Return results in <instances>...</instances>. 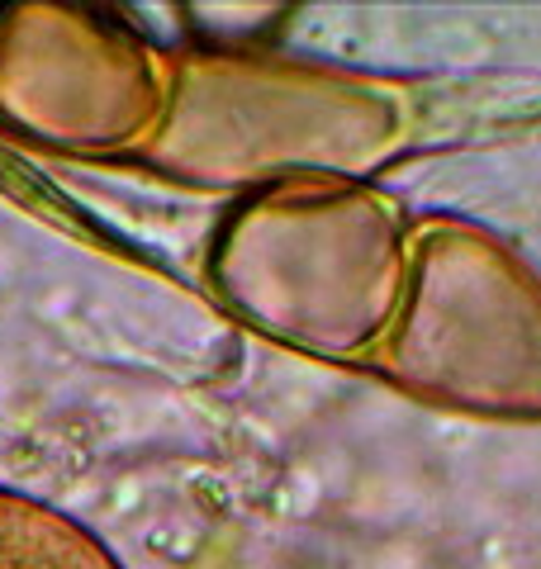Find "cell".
<instances>
[{
    "instance_id": "1",
    "label": "cell",
    "mask_w": 541,
    "mask_h": 569,
    "mask_svg": "<svg viewBox=\"0 0 541 569\" xmlns=\"http://www.w3.org/2000/svg\"><path fill=\"white\" fill-rule=\"evenodd\" d=\"M214 290L262 332L323 356H361L394 323L409 252L371 190L304 176L252 190L209 257Z\"/></svg>"
},
{
    "instance_id": "2",
    "label": "cell",
    "mask_w": 541,
    "mask_h": 569,
    "mask_svg": "<svg viewBox=\"0 0 541 569\" xmlns=\"http://www.w3.org/2000/svg\"><path fill=\"white\" fill-rule=\"evenodd\" d=\"M176 91V58L100 6H0V133L33 152L138 167Z\"/></svg>"
},
{
    "instance_id": "3",
    "label": "cell",
    "mask_w": 541,
    "mask_h": 569,
    "mask_svg": "<svg viewBox=\"0 0 541 569\" xmlns=\"http://www.w3.org/2000/svg\"><path fill=\"white\" fill-rule=\"evenodd\" d=\"M371 100L309 67L252 62L228 52L176 58V91L142 171L186 186L266 190L304 176L352 181Z\"/></svg>"
},
{
    "instance_id": "4",
    "label": "cell",
    "mask_w": 541,
    "mask_h": 569,
    "mask_svg": "<svg viewBox=\"0 0 541 569\" xmlns=\"http://www.w3.org/2000/svg\"><path fill=\"white\" fill-rule=\"evenodd\" d=\"M0 569H124L71 512L0 489Z\"/></svg>"
}]
</instances>
